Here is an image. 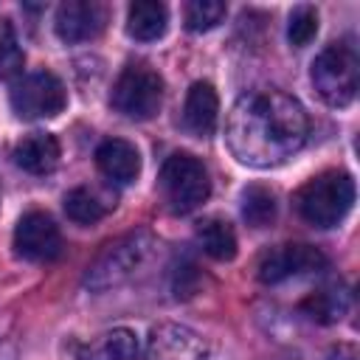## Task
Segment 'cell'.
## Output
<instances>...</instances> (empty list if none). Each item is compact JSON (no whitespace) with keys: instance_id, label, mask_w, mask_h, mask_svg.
<instances>
[{"instance_id":"16","label":"cell","mask_w":360,"mask_h":360,"mask_svg":"<svg viewBox=\"0 0 360 360\" xmlns=\"http://www.w3.org/2000/svg\"><path fill=\"white\" fill-rule=\"evenodd\" d=\"M65 214L68 219H73L76 225H96L98 219H104L112 211V200H107L104 194H98L96 188L87 186H76L65 194Z\"/></svg>"},{"instance_id":"14","label":"cell","mask_w":360,"mask_h":360,"mask_svg":"<svg viewBox=\"0 0 360 360\" xmlns=\"http://www.w3.org/2000/svg\"><path fill=\"white\" fill-rule=\"evenodd\" d=\"M138 335L127 326H115L84 343L76 360H138Z\"/></svg>"},{"instance_id":"11","label":"cell","mask_w":360,"mask_h":360,"mask_svg":"<svg viewBox=\"0 0 360 360\" xmlns=\"http://www.w3.org/2000/svg\"><path fill=\"white\" fill-rule=\"evenodd\" d=\"M96 166L110 183L129 186L141 174V152L124 138H107L96 149Z\"/></svg>"},{"instance_id":"21","label":"cell","mask_w":360,"mask_h":360,"mask_svg":"<svg viewBox=\"0 0 360 360\" xmlns=\"http://www.w3.org/2000/svg\"><path fill=\"white\" fill-rule=\"evenodd\" d=\"M315 34H318V11L312 6H298L290 14V22H287V39H290V45L304 48V45L312 42Z\"/></svg>"},{"instance_id":"6","label":"cell","mask_w":360,"mask_h":360,"mask_svg":"<svg viewBox=\"0 0 360 360\" xmlns=\"http://www.w3.org/2000/svg\"><path fill=\"white\" fill-rule=\"evenodd\" d=\"M160 188L172 211L188 214L211 194V177L200 158L191 152H172L160 166Z\"/></svg>"},{"instance_id":"9","label":"cell","mask_w":360,"mask_h":360,"mask_svg":"<svg viewBox=\"0 0 360 360\" xmlns=\"http://www.w3.org/2000/svg\"><path fill=\"white\" fill-rule=\"evenodd\" d=\"M326 267V256L312 245H278L259 262V278L264 284H281L295 276L321 273Z\"/></svg>"},{"instance_id":"23","label":"cell","mask_w":360,"mask_h":360,"mask_svg":"<svg viewBox=\"0 0 360 360\" xmlns=\"http://www.w3.org/2000/svg\"><path fill=\"white\" fill-rule=\"evenodd\" d=\"M326 360H357V349L352 343H338V346L329 349Z\"/></svg>"},{"instance_id":"10","label":"cell","mask_w":360,"mask_h":360,"mask_svg":"<svg viewBox=\"0 0 360 360\" xmlns=\"http://www.w3.org/2000/svg\"><path fill=\"white\" fill-rule=\"evenodd\" d=\"M107 25V6L96 0H68L56 8L53 31L62 42H87L96 39Z\"/></svg>"},{"instance_id":"20","label":"cell","mask_w":360,"mask_h":360,"mask_svg":"<svg viewBox=\"0 0 360 360\" xmlns=\"http://www.w3.org/2000/svg\"><path fill=\"white\" fill-rule=\"evenodd\" d=\"M225 11H228V8H225V3H219V0H191V3L186 6V11H183L186 28L194 31V34L211 31V28H217V25L222 22Z\"/></svg>"},{"instance_id":"12","label":"cell","mask_w":360,"mask_h":360,"mask_svg":"<svg viewBox=\"0 0 360 360\" xmlns=\"http://www.w3.org/2000/svg\"><path fill=\"white\" fill-rule=\"evenodd\" d=\"M217 121H219V98L214 84L194 82L183 101V127L197 138H208L214 135Z\"/></svg>"},{"instance_id":"4","label":"cell","mask_w":360,"mask_h":360,"mask_svg":"<svg viewBox=\"0 0 360 360\" xmlns=\"http://www.w3.org/2000/svg\"><path fill=\"white\" fill-rule=\"evenodd\" d=\"M312 84L329 107H349L360 84V59L354 45L332 42L312 62Z\"/></svg>"},{"instance_id":"8","label":"cell","mask_w":360,"mask_h":360,"mask_svg":"<svg viewBox=\"0 0 360 360\" xmlns=\"http://www.w3.org/2000/svg\"><path fill=\"white\" fill-rule=\"evenodd\" d=\"M14 253L28 262H53L62 253L59 225L45 211H28L14 228Z\"/></svg>"},{"instance_id":"18","label":"cell","mask_w":360,"mask_h":360,"mask_svg":"<svg viewBox=\"0 0 360 360\" xmlns=\"http://www.w3.org/2000/svg\"><path fill=\"white\" fill-rule=\"evenodd\" d=\"M242 219L250 228H267L276 219V197L264 186H248L242 191Z\"/></svg>"},{"instance_id":"15","label":"cell","mask_w":360,"mask_h":360,"mask_svg":"<svg viewBox=\"0 0 360 360\" xmlns=\"http://www.w3.org/2000/svg\"><path fill=\"white\" fill-rule=\"evenodd\" d=\"M169 28V11L158 0H138L127 11V34L138 42H155Z\"/></svg>"},{"instance_id":"5","label":"cell","mask_w":360,"mask_h":360,"mask_svg":"<svg viewBox=\"0 0 360 360\" xmlns=\"http://www.w3.org/2000/svg\"><path fill=\"white\" fill-rule=\"evenodd\" d=\"M110 104L124 118L149 121L163 104V76L146 62H129L112 84Z\"/></svg>"},{"instance_id":"7","label":"cell","mask_w":360,"mask_h":360,"mask_svg":"<svg viewBox=\"0 0 360 360\" xmlns=\"http://www.w3.org/2000/svg\"><path fill=\"white\" fill-rule=\"evenodd\" d=\"M8 101L20 118L42 121V118H53L65 110L68 93H65V84L59 82V76H53L51 70H34V73L20 76L11 84Z\"/></svg>"},{"instance_id":"13","label":"cell","mask_w":360,"mask_h":360,"mask_svg":"<svg viewBox=\"0 0 360 360\" xmlns=\"http://www.w3.org/2000/svg\"><path fill=\"white\" fill-rule=\"evenodd\" d=\"M11 158L28 174H48L59 163V141L51 132H31L14 146Z\"/></svg>"},{"instance_id":"1","label":"cell","mask_w":360,"mask_h":360,"mask_svg":"<svg viewBox=\"0 0 360 360\" xmlns=\"http://www.w3.org/2000/svg\"><path fill=\"white\" fill-rule=\"evenodd\" d=\"M309 135V118L298 98L276 87L242 93L225 121L231 155L250 169H276L287 163Z\"/></svg>"},{"instance_id":"22","label":"cell","mask_w":360,"mask_h":360,"mask_svg":"<svg viewBox=\"0 0 360 360\" xmlns=\"http://www.w3.org/2000/svg\"><path fill=\"white\" fill-rule=\"evenodd\" d=\"M25 65V53L20 48L17 34L11 31V25L0 28V79H14L17 73H22Z\"/></svg>"},{"instance_id":"2","label":"cell","mask_w":360,"mask_h":360,"mask_svg":"<svg viewBox=\"0 0 360 360\" xmlns=\"http://www.w3.org/2000/svg\"><path fill=\"white\" fill-rule=\"evenodd\" d=\"M155 248H158V242L149 231H132V233L110 242L87 267L84 287L93 292H104V290L127 284L149 262Z\"/></svg>"},{"instance_id":"19","label":"cell","mask_w":360,"mask_h":360,"mask_svg":"<svg viewBox=\"0 0 360 360\" xmlns=\"http://www.w3.org/2000/svg\"><path fill=\"white\" fill-rule=\"evenodd\" d=\"M346 309V295L338 290V287H326V290H318L312 292L307 301H304V312L321 323H332L343 315Z\"/></svg>"},{"instance_id":"17","label":"cell","mask_w":360,"mask_h":360,"mask_svg":"<svg viewBox=\"0 0 360 360\" xmlns=\"http://www.w3.org/2000/svg\"><path fill=\"white\" fill-rule=\"evenodd\" d=\"M197 242L217 262H231L236 256V233H233L231 222H225L219 217H208V219L200 222Z\"/></svg>"},{"instance_id":"3","label":"cell","mask_w":360,"mask_h":360,"mask_svg":"<svg viewBox=\"0 0 360 360\" xmlns=\"http://www.w3.org/2000/svg\"><path fill=\"white\" fill-rule=\"evenodd\" d=\"M354 205V180L346 172H321L295 194L298 214L315 228H335Z\"/></svg>"}]
</instances>
